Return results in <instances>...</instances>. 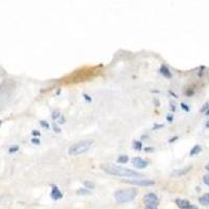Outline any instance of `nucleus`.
<instances>
[{"label":"nucleus","mask_w":209,"mask_h":209,"mask_svg":"<svg viewBox=\"0 0 209 209\" xmlns=\"http://www.w3.org/2000/svg\"><path fill=\"white\" fill-rule=\"evenodd\" d=\"M100 169L105 172L106 174L112 175V176L117 177H129V178H135V177H142V174L138 172L132 171L130 169L119 166V165L112 164V163H105L100 165Z\"/></svg>","instance_id":"f257e3e1"},{"label":"nucleus","mask_w":209,"mask_h":209,"mask_svg":"<svg viewBox=\"0 0 209 209\" xmlns=\"http://www.w3.org/2000/svg\"><path fill=\"white\" fill-rule=\"evenodd\" d=\"M15 89V83L12 81H5L0 85V109L7 104Z\"/></svg>","instance_id":"f03ea898"},{"label":"nucleus","mask_w":209,"mask_h":209,"mask_svg":"<svg viewBox=\"0 0 209 209\" xmlns=\"http://www.w3.org/2000/svg\"><path fill=\"white\" fill-rule=\"evenodd\" d=\"M92 144H93L92 140H82L79 142H76L68 148V155L69 156H79V155L84 154V153L89 151Z\"/></svg>","instance_id":"7ed1b4c3"},{"label":"nucleus","mask_w":209,"mask_h":209,"mask_svg":"<svg viewBox=\"0 0 209 209\" xmlns=\"http://www.w3.org/2000/svg\"><path fill=\"white\" fill-rule=\"evenodd\" d=\"M114 197L118 203H128L137 197V190L135 188L119 189L114 193Z\"/></svg>","instance_id":"20e7f679"},{"label":"nucleus","mask_w":209,"mask_h":209,"mask_svg":"<svg viewBox=\"0 0 209 209\" xmlns=\"http://www.w3.org/2000/svg\"><path fill=\"white\" fill-rule=\"evenodd\" d=\"M124 182L128 183L131 185H136V186H142V187H148L152 186L155 184V181L148 180V179H133V180H124Z\"/></svg>","instance_id":"39448f33"},{"label":"nucleus","mask_w":209,"mask_h":209,"mask_svg":"<svg viewBox=\"0 0 209 209\" xmlns=\"http://www.w3.org/2000/svg\"><path fill=\"white\" fill-rule=\"evenodd\" d=\"M176 204L180 209H198V207L193 204H191L190 202H188L187 200H182V199H177Z\"/></svg>","instance_id":"423d86ee"},{"label":"nucleus","mask_w":209,"mask_h":209,"mask_svg":"<svg viewBox=\"0 0 209 209\" xmlns=\"http://www.w3.org/2000/svg\"><path fill=\"white\" fill-rule=\"evenodd\" d=\"M132 163H133V165L138 169H145L148 164V161L144 160V159H142V158H140V157H134V158L132 159Z\"/></svg>","instance_id":"0eeeda50"},{"label":"nucleus","mask_w":209,"mask_h":209,"mask_svg":"<svg viewBox=\"0 0 209 209\" xmlns=\"http://www.w3.org/2000/svg\"><path fill=\"white\" fill-rule=\"evenodd\" d=\"M50 197H51V199L55 200V201H59V200H61L62 198H63V193H62V191L59 189V187L55 186V185H52V186H51Z\"/></svg>","instance_id":"6e6552de"},{"label":"nucleus","mask_w":209,"mask_h":209,"mask_svg":"<svg viewBox=\"0 0 209 209\" xmlns=\"http://www.w3.org/2000/svg\"><path fill=\"white\" fill-rule=\"evenodd\" d=\"M191 169H193V166H191V165H189V166H186V167H184V169H176V171H174L173 173H172V176H174V177L183 176V175H186L188 172H190Z\"/></svg>","instance_id":"1a4fd4ad"},{"label":"nucleus","mask_w":209,"mask_h":209,"mask_svg":"<svg viewBox=\"0 0 209 209\" xmlns=\"http://www.w3.org/2000/svg\"><path fill=\"white\" fill-rule=\"evenodd\" d=\"M143 202L145 204L151 203V202H159V198L157 197V195H155V193H150L143 197Z\"/></svg>","instance_id":"9d476101"},{"label":"nucleus","mask_w":209,"mask_h":209,"mask_svg":"<svg viewBox=\"0 0 209 209\" xmlns=\"http://www.w3.org/2000/svg\"><path fill=\"white\" fill-rule=\"evenodd\" d=\"M159 72H160L161 74L165 77V79H172V77H173V74H172L171 70H169V67H167V66H165V65L161 66L160 69H159Z\"/></svg>","instance_id":"9b49d317"},{"label":"nucleus","mask_w":209,"mask_h":209,"mask_svg":"<svg viewBox=\"0 0 209 209\" xmlns=\"http://www.w3.org/2000/svg\"><path fill=\"white\" fill-rule=\"evenodd\" d=\"M199 203L202 206H209V193H204L202 197L199 198Z\"/></svg>","instance_id":"f8f14e48"},{"label":"nucleus","mask_w":209,"mask_h":209,"mask_svg":"<svg viewBox=\"0 0 209 209\" xmlns=\"http://www.w3.org/2000/svg\"><path fill=\"white\" fill-rule=\"evenodd\" d=\"M201 152H202V146L200 145V144H196V145H193V148L190 150L189 155H190V156H196V155L200 154Z\"/></svg>","instance_id":"ddd939ff"},{"label":"nucleus","mask_w":209,"mask_h":209,"mask_svg":"<svg viewBox=\"0 0 209 209\" xmlns=\"http://www.w3.org/2000/svg\"><path fill=\"white\" fill-rule=\"evenodd\" d=\"M84 186H85V188H87V189H94L95 188V183L94 182H92V181H89V180H87V181H85L84 182Z\"/></svg>","instance_id":"4468645a"},{"label":"nucleus","mask_w":209,"mask_h":209,"mask_svg":"<svg viewBox=\"0 0 209 209\" xmlns=\"http://www.w3.org/2000/svg\"><path fill=\"white\" fill-rule=\"evenodd\" d=\"M117 162L118 163H122V164H124V163H128L129 162V157L127 156V155H120V156H118V158H117Z\"/></svg>","instance_id":"2eb2a0df"},{"label":"nucleus","mask_w":209,"mask_h":209,"mask_svg":"<svg viewBox=\"0 0 209 209\" xmlns=\"http://www.w3.org/2000/svg\"><path fill=\"white\" fill-rule=\"evenodd\" d=\"M133 148L135 151H141L142 150V142L139 140H134L133 141Z\"/></svg>","instance_id":"dca6fc26"},{"label":"nucleus","mask_w":209,"mask_h":209,"mask_svg":"<svg viewBox=\"0 0 209 209\" xmlns=\"http://www.w3.org/2000/svg\"><path fill=\"white\" fill-rule=\"evenodd\" d=\"M159 202H151V203H146L144 209H157L158 208Z\"/></svg>","instance_id":"f3484780"},{"label":"nucleus","mask_w":209,"mask_h":209,"mask_svg":"<svg viewBox=\"0 0 209 209\" xmlns=\"http://www.w3.org/2000/svg\"><path fill=\"white\" fill-rule=\"evenodd\" d=\"M76 193L77 195H81V196H87V195H90V190L89 189H87V188H85V187H84V188H79V189H77L76 190Z\"/></svg>","instance_id":"a211bd4d"},{"label":"nucleus","mask_w":209,"mask_h":209,"mask_svg":"<svg viewBox=\"0 0 209 209\" xmlns=\"http://www.w3.org/2000/svg\"><path fill=\"white\" fill-rule=\"evenodd\" d=\"M19 151V145H10V148H8V153L10 154H15V153H17Z\"/></svg>","instance_id":"6ab92c4d"},{"label":"nucleus","mask_w":209,"mask_h":209,"mask_svg":"<svg viewBox=\"0 0 209 209\" xmlns=\"http://www.w3.org/2000/svg\"><path fill=\"white\" fill-rule=\"evenodd\" d=\"M60 116H61V113H60L59 111H55V112L52 113V115H51V118H52L53 120H55V119L58 120V119H59Z\"/></svg>","instance_id":"aec40b11"},{"label":"nucleus","mask_w":209,"mask_h":209,"mask_svg":"<svg viewBox=\"0 0 209 209\" xmlns=\"http://www.w3.org/2000/svg\"><path fill=\"white\" fill-rule=\"evenodd\" d=\"M185 94H186L187 96H193V94H195V90H193V88H188V89L185 91Z\"/></svg>","instance_id":"412c9836"},{"label":"nucleus","mask_w":209,"mask_h":209,"mask_svg":"<svg viewBox=\"0 0 209 209\" xmlns=\"http://www.w3.org/2000/svg\"><path fill=\"white\" fill-rule=\"evenodd\" d=\"M40 124L43 127V128L47 129V130H48V129H49V124H48V122L45 121V120H40Z\"/></svg>","instance_id":"4be33fe9"},{"label":"nucleus","mask_w":209,"mask_h":209,"mask_svg":"<svg viewBox=\"0 0 209 209\" xmlns=\"http://www.w3.org/2000/svg\"><path fill=\"white\" fill-rule=\"evenodd\" d=\"M180 106H181V108H182V109L184 110L185 112H189V110H190V109H189L188 106H187V104H185V103H181Z\"/></svg>","instance_id":"5701e85b"},{"label":"nucleus","mask_w":209,"mask_h":209,"mask_svg":"<svg viewBox=\"0 0 209 209\" xmlns=\"http://www.w3.org/2000/svg\"><path fill=\"white\" fill-rule=\"evenodd\" d=\"M31 143L33 144H37V145H39V144L41 143L40 139L38 138V137H34V138H31Z\"/></svg>","instance_id":"b1692460"},{"label":"nucleus","mask_w":209,"mask_h":209,"mask_svg":"<svg viewBox=\"0 0 209 209\" xmlns=\"http://www.w3.org/2000/svg\"><path fill=\"white\" fill-rule=\"evenodd\" d=\"M203 182L205 183L207 186H209V174L205 175V176L203 177Z\"/></svg>","instance_id":"393cba45"},{"label":"nucleus","mask_w":209,"mask_h":209,"mask_svg":"<svg viewBox=\"0 0 209 209\" xmlns=\"http://www.w3.org/2000/svg\"><path fill=\"white\" fill-rule=\"evenodd\" d=\"M52 129H53V131H55V133H61V130H60L59 127L55 124V122H53V124H52Z\"/></svg>","instance_id":"a878e982"},{"label":"nucleus","mask_w":209,"mask_h":209,"mask_svg":"<svg viewBox=\"0 0 209 209\" xmlns=\"http://www.w3.org/2000/svg\"><path fill=\"white\" fill-rule=\"evenodd\" d=\"M65 120H66L65 117H64L63 115H61L59 117V119H58V122H59L60 124H65Z\"/></svg>","instance_id":"bb28decb"},{"label":"nucleus","mask_w":209,"mask_h":209,"mask_svg":"<svg viewBox=\"0 0 209 209\" xmlns=\"http://www.w3.org/2000/svg\"><path fill=\"white\" fill-rule=\"evenodd\" d=\"M84 98H85V100H86V102H89V103H91L92 102V98L91 97H90V95H88V94H84Z\"/></svg>","instance_id":"cd10ccee"},{"label":"nucleus","mask_w":209,"mask_h":209,"mask_svg":"<svg viewBox=\"0 0 209 209\" xmlns=\"http://www.w3.org/2000/svg\"><path fill=\"white\" fill-rule=\"evenodd\" d=\"M31 134H33V136H34V137H36V136L40 137V136H41V133H40V131H36V130H34L33 132H31Z\"/></svg>","instance_id":"c85d7f7f"},{"label":"nucleus","mask_w":209,"mask_h":209,"mask_svg":"<svg viewBox=\"0 0 209 209\" xmlns=\"http://www.w3.org/2000/svg\"><path fill=\"white\" fill-rule=\"evenodd\" d=\"M166 119H167V121L169 122H172L174 120V116H173V114H169V115L166 116Z\"/></svg>","instance_id":"c756f323"},{"label":"nucleus","mask_w":209,"mask_h":209,"mask_svg":"<svg viewBox=\"0 0 209 209\" xmlns=\"http://www.w3.org/2000/svg\"><path fill=\"white\" fill-rule=\"evenodd\" d=\"M178 139H179V137H178V136H174V137H172V138L169 140V143H173V142L177 141V140H178Z\"/></svg>","instance_id":"7c9ffc66"},{"label":"nucleus","mask_w":209,"mask_h":209,"mask_svg":"<svg viewBox=\"0 0 209 209\" xmlns=\"http://www.w3.org/2000/svg\"><path fill=\"white\" fill-rule=\"evenodd\" d=\"M163 128V124H155L153 127V130H158V129H162Z\"/></svg>","instance_id":"2f4dec72"},{"label":"nucleus","mask_w":209,"mask_h":209,"mask_svg":"<svg viewBox=\"0 0 209 209\" xmlns=\"http://www.w3.org/2000/svg\"><path fill=\"white\" fill-rule=\"evenodd\" d=\"M144 151H145V152H154L155 148H144Z\"/></svg>","instance_id":"473e14b6"},{"label":"nucleus","mask_w":209,"mask_h":209,"mask_svg":"<svg viewBox=\"0 0 209 209\" xmlns=\"http://www.w3.org/2000/svg\"><path fill=\"white\" fill-rule=\"evenodd\" d=\"M169 93H171V94H172V95H173V96H174V97H175V98H177V97H178V96H177V94H175V93H174V92H173V91H169Z\"/></svg>","instance_id":"72a5a7b5"},{"label":"nucleus","mask_w":209,"mask_h":209,"mask_svg":"<svg viewBox=\"0 0 209 209\" xmlns=\"http://www.w3.org/2000/svg\"><path fill=\"white\" fill-rule=\"evenodd\" d=\"M205 169H206V171H207V172H209V162L207 163V164L205 165Z\"/></svg>","instance_id":"f704fd0d"},{"label":"nucleus","mask_w":209,"mask_h":209,"mask_svg":"<svg viewBox=\"0 0 209 209\" xmlns=\"http://www.w3.org/2000/svg\"><path fill=\"white\" fill-rule=\"evenodd\" d=\"M204 68H205V67H204V66H202V70H203ZM202 74H203V72H202V71H200V73H199V76H202Z\"/></svg>","instance_id":"c9c22d12"},{"label":"nucleus","mask_w":209,"mask_h":209,"mask_svg":"<svg viewBox=\"0 0 209 209\" xmlns=\"http://www.w3.org/2000/svg\"><path fill=\"white\" fill-rule=\"evenodd\" d=\"M171 109L173 110V111H175V109H176V108H175V105L174 104H171Z\"/></svg>","instance_id":"e433bc0d"},{"label":"nucleus","mask_w":209,"mask_h":209,"mask_svg":"<svg viewBox=\"0 0 209 209\" xmlns=\"http://www.w3.org/2000/svg\"><path fill=\"white\" fill-rule=\"evenodd\" d=\"M148 136H146V135H142V139H146Z\"/></svg>","instance_id":"4c0bfd02"},{"label":"nucleus","mask_w":209,"mask_h":209,"mask_svg":"<svg viewBox=\"0 0 209 209\" xmlns=\"http://www.w3.org/2000/svg\"><path fill=\"white\" fill-rule=\"evenodd\" d=\"M206 115H207V116H209V107H208L207 111H206Z\"/></svg>","instance_id":"58836bf2"},{"label":"nucleus","mask_w":209,"mask_h":209,"mask_svg":"<svg viewBox=\"0 0 209 209\" xmlns=\"http://www.w3.org/2000/svg\"><path fill=\"white\" fill-rule=\"evenodd\" d=\"M2 126V120H0V127Z\"/></svg>","instance_id":"ea45409f"}]
</instances>
